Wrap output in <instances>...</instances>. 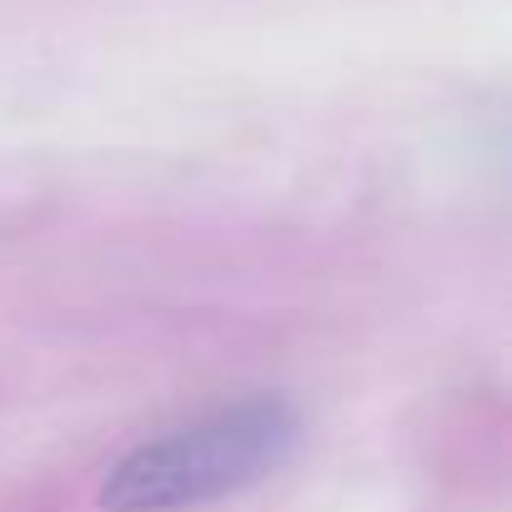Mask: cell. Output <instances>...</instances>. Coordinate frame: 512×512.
Here are the masks:
<instances>
[{
	"instance_id": "cell-1",
	"label": "cell",
	"mask_w": 512,
	"mask_h": 512,
	"mask_svg": "<svg viewBox=\"0 0 512 512\" xmlns=\"http://www.w3.org/2000/svg\"><path fill=\"white\" fill-rule=\"evenodd\" d=\"M302 442L307 422L292 397H236L116 457L96 502L101 512H191L277 477Z\"/></svg>"
}]
</instances>
